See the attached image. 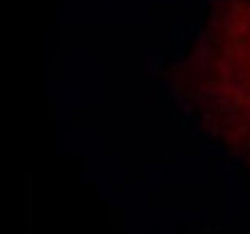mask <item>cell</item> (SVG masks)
<instances>
[{"mask_svg":"<svg viewBox=\"0 0 250 234\" xmlns=\"http://www.w3.org/2000/svg\"><path fill=\"white\" fill-rule=\"evenodd\" d=\"M162 79L197 132L250 176V0H211Z\"/></svg>","mask_w":250,"mask_h":234,"instance_id":"cell-1","label":"cell"}]
</instances>
